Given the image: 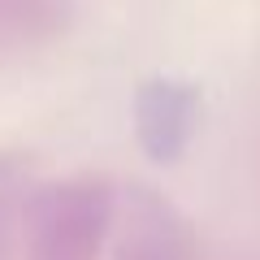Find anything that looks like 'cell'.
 Instances as JSON below:
<instances>
[{
    "label": "cell",
    "mask_w": 260,
    "mask_h": 260,
    "mask_svg": "<svg viewBox=\"0 0 260 260\" xmlns=\"http://www.w3.org/2000/svg\"><path fill=\"white\" fill-rule=\"evenodd\" d=\"M109 260H204L195 225L169 195L152 186H126L117 195Z\"/></svg>",
    "instance_id": "7a4b0ae2"
},
{
    "label": "cell",
    "mask_w": 260,
    "mask_h": 260,
    "mask_svg": "<svg viewBox=\"0 0 260 260\" xmlns=\"http://www.w3.org/2000/svg\"><path fill=\"white\" fill-rule=\"evenodd\" d=\"M195 126V95L174 83H152L139 95V139L156 160H174Z\"/></svg>",
    "instance_id": "3957f363"
},
{
    "label": "cell",
    "mask_w": 260,
    "mask_h": 260,
    "mask_svg": "<svg viewBox=\"0 0 260 260\" xmlns=\"http://www.w3.org/2000/svg\"><path fill=\"white\" fill-rule=\"evenodd\" d=\"M117 195L104 174H70L35 186L18 260H109Z\"/></svg>",
    "instance_id": "6da1fadb"
},
{
    "label": "cell",
    "mask_w": 260,
    "mask_h": 260,
    "mask_svg": "<svg viewBox=\"0 0 260 260\" xmlns=\"http://www.w3.org/2000/svg\"><path fill=\"white\" fill-rule=\"evenodd\" d=\"M239 260H256V256H239Z\"/></svg>",
    "instance_id": "5b68a950"
},
{
    "label": "cell",
    "mask_w": 260,
    "mask_h": 260,
    "mask_svg": "<svg viewBox=\"0 0 260 260\" xmlns=\"http://www.w3.org/2000/svg\"><path fill=\"white\" fill-rule=\"evenodd\" d=\"M30 195H35L30 160L0 152V260H18V239H22Z\"/></svg>",
    "instance_id": "277c9868"
}]
</instances>
